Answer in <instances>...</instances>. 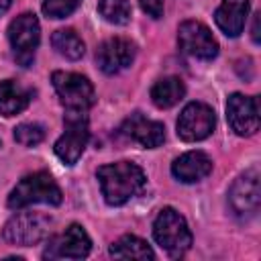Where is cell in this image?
Instances as JSON below:
<instances>
[{"instance_id": "cell-1", "label": "cell", "mask_w": 261, "mask_h": 261, "mask_svg": "<svg viewBox=\"0 0 261 261\" xmlns=\"http://www.w3.org/2000/svg\"><path fill=\"white\" fill-rule=\"evenodd\" d=\"M102 196L110 206H122L145 188V173L130 161H116L98 167L96 171Z\"/></svg>"}, {"instance_id": "cell-2", "label": "cell", "mask_w": 261, "mask_h": 261, "mask_svg": "<svg viewBox=\"0 0 261 261\" xmlns=\"http://www.w3.org/2000/svg\"><path fill=\"white\" fill-rule=\"evenodd\" d=\"M61 190L47 171H35L24 175L8 196V208L20 210L31 204H61Z\"/></svg>"}, {"instance_id": "cell-3", "label": "cell", "mask_w": 261, "mask_h": 261, "mask_svg": "<svg viewBox=\"0 0 261 261\" xmlns=\"http://www.w3.org/2000/svg\"><path fill=\"white\" fill-rule=\"evenodd\" d=\"M153 237L171 257H181L192 245V232L184 216L173 208H163L153 222Z\"/></svg>"}, {"instance_id": "cell-4", "label": "cell", "mask_w": 261, "mask_h": 261, "mask_svg": "<svg viewBox=\"0 0 261 261\" xmlns=\"http://www.w3.org/2000/svg\"><path fill=\"white\" fill-rule=\"evenodd\" d=\"M51 82L59 96V102L67 110L86 112L90 106H94L96 94H94V86L90 84L88 77L73 73V71H55L51 75Z\"/></svg>"}, {"instance_id": "cell-5", "label": "cell", "mask_w": 261, "mask_h": 261, "mask_svg": "<svg viewBox=\"0 0 261 261\" xmlns=\"http://www.w3.org/2000/svg\"><path fill=\"white\" fill-rule=\"evenodd\" d=\"M49 226L51 218L43 212H18L4 224L2 237L10 245L31 247L49 234Z\"/></svg>"}, {"instance_id": "cell-6", "label": "cell", "mask_w": 261, "mask_h": 261, "mask_svg": "<svg viewBox=\"0 0 261 261\" xmlns=\"http://www.w3.org/2000/svg\"><path fill=\"white\" fill-rule=\"evenodd\" d=\"M63 124H65V130L55 141L53 149L65 165H73L82 157V153L88 145V139H90L88 116H86V112L67 110L65 118H63Z\"/></svg>"}, {"instance_id": "cell-7", "label": "cell", "mask_w": 261, "mask_h": 261, "mask_svg": "<svg viewBox=\"0 0 261 261\" xmlns=\"http://www.w3.org/2000/svg\"><path fill=\"white\" fill-rule=\"evenodd\" d=\"M8 39H10L14 59L22 67H29L33 63V57H35V51L41 39V27H39L37 16L31 12L18 14L8 27Z\"/></svg>"}, {"instance_id": "cell-8", "label": "cell", "mask_w": 261, "mask_h": 261, "mask_svg": "<svg viewBox=\"0 0 261 261\" xmlns=\"http://www.w3.org/2000/svg\"><path fill=\"white\" fill-rule=\"evenodd\" d=\"M177 43L179 49L196 59H204L210 61L216 57L218 53V43L212 37L210 29L206 24H202L200 20H186L179 24L177 29Z\"/></svg>"}, {"instance_id": "cell-9", "label": "cell", "mask_w": 261, "mask_h": 261, "mask_svg": "<svg viewBox=\"0 0 261 261\" xmlns=\"http://www.w3.org/2000/svg\"><path fill=\"white\" fill-rule=\"evenodd\" d=\"M259 200H261L259 173L255 169L239 175L228 190V204L232 208V214L243 220L253 218L259 212Z\"/></svg>"}, {"instance_id": "cell-10", "label": "cell", "mask_w": 261, "mask_h": 261, "mask_svg": "<svg viewBox=\"0 0 261 261\" xmlns=\"http://www.w3.org/2000/svg\"><path fill=\"white\" fill-rule=\"evenodd\" d=\"M214 124H216V116L208 104L190 102L177 118V137L188 143L202 141L214 130Z\"/></svg>"}, {"instance_id": "cell-11", "label": "cell", "mask_w": 261, "mask_h": 261, "mask_svg": "<svg viewBox=\"0 0 261 261\" xmlns=\"http://www.w3.org/2000/svg\"><path fill=\"white\" fill-rule=\"evenodd\" d=\"M92 249L88 232L80 224H69L61 234L53 237L45 251L43 259H84Z\"/></svg>"}, {"instance_id": "cell-12", "label": "cell", "mask_w": 261, "mask_h": 261, "mask_svg": "<svg viewBox=\"0 0 261 261\" xmlns=\"http://www.w3.org/2000/svg\"><path fill=\"white\" fill-rule=\"evenodd\" d=\"M226 118L230 128L241 135L249 137L259 130V102L255 96L230 94L226 102Z\"/></svg>"}, {"instance_id": "cell-13", "label": "cell", "mask_w": 261, "mask_h": 261, "mask_svg": "<svg viewBox=\"0 0 261 261\" xmlns=\"http://www.w3.org/2000/svg\"><path fill=\"white\" fill-rule=\"evenodd\" d=\"M133 59H135V45L124 37L106 39L96 51L98 67L106 75H114L120 69L128 67L133 63Z\"/></svg>"}, {"instance_id": "cell-14", "label": "cell", "mask_w": 261, "mask_h": 261, "mask_svg": "<svg viewBox=\"0 0 261 261\" xmlns=\"http://www.w3.org/2000/svg\"><path fill=\"white\" fill-rule=\"evenodd\" d=\"M120 130L126 137H130L135 143H139L141 147H147V149H155V147L163 145V141H165V126L157 120L145 118L141 112L130 114L122 122Z\"/></svg>"}, {"instance_id": "cell-15", "label": "cell", "mask_w": 261, "mask_h": 261, "mask_svg": "<svg viewBox=\"0 0 261 261\" xmlns=\"http://www.w3.org/2000/svg\"><path fill=\"white\" fill-rule=\"evenodd\" d=\"M212 171V161L206 153L202 151H188L184 155H179L173 163H171V173L184 181V184H194L200 181L202 177H206Z\"/></svg>"}, {"instance_id": "cell-16", "label": "cell", "mask_w": 261, "mask_h": 261, "mask_svg": "<svg viewBox=\"0 0 261 261\" xmlns=\"http://www.w3.org/2000/svg\"><path fill=\"white\" fill-rule=\"evenodd\" d=\"M247 14H249V0H222V4L214 12V20L224 35L239 37L245 29Z\"/></svg>"}, {"instance_id": "cell-17", "label": "cell", "mask_w": 261, "mask_h": 261, "mask_svg": "<svg viewBox=\"0 0 261 261\" xmlns=\"http://www.w3.org/2000/svg\"><path fill=\"white\" fill-rule=\"evenodd\" d=\"M33 98V92L29 88H22L14 80L0 82V114L14 116L22 112Z\"/></svg>"}, {"instance_id": "cell-18", "label": "cell", "mask_w": 261, "mask_h": 261, "mask_svg": "<svg viewBox=\"0 0 261 261\" xmlns=\"http://www.w3.org/2000/svg\"><path fill=\"white\" fill-rule=\"evenodd\" d=\"M186 94V86L179 77H163L159 82H155V86L151 88V100L157 108H171L175 106Z\"/></svg>"}, {"instance_id": "cell-19", "label": "cell", "mask_w": 261, "mask_h": 261, "mask_svg": "<svg viewBox=\"0 0 261 261\" xmlns=\"http://www.w3.org/2000/svg\"><path fill=\"white\" fill-rule=\"evenodd\" d=\"M110 255L116 259H155L153 249L135 234H124L110 247Z\"/></svg>"}, {"instance_id": "cell-20", "label": "cell", "mask_w": 261, "mask_h": 261, "mask_svg": "<svg viewBox=\"0 0 261 261\" xmlns=\"http://www.w3.org/2000/svg\"><path fill=\"white\" fill-rule=\"evenodd\" d=\"M51 45L59 55H63L65 59H71V61L80 59L84 55V51H86L84 49V41L77 37V33L73 29L55 31L53 37H51Z\"/></svg>"}, {"instance_id": "cell-21", "label": "cell", "mask_w": 261, "mask_h": 261, "mask_svg": "<svg viewBox=\"0 0 261 261\" xmlns=\"http://www.w3.org/2000/svg\"><path fill=\"white\" fill-rule=\"evenodd\" d=\"M98 10L112 24H126L130 20V4H128V0H100Z\"/></svg>"}, {"instance_id": "cell-22", "label": "cell", "mask_w": 261, "mask_h": 261, "mask_svg": "<svg viewBox=\"0 0 261 261\" xmlns=\"http://www.w3.org/2000/svg\"><path fill=\"white\" fill-rule=\"evenodd\" d=\"M14 139H16V143H20L24 147H35L45 139V130H43L41 124L22 122V124H18L14 128Z\"/></svg>"}, {"instance_id": "cell-23", "label": "cell", "mask_w": 261, "mask_h": 261, "mask_svg": "<svg viewBox=\"0 0 261 261\" xmlns=\"http://www.w3.org/2000/svg\"><path fill=\"white\" fill-rule=\"evenodd\" d=\"M82 0H45L43 2V12L49 18H65L69 16Z\"/></svg>"}, {"instance_id": "cell-24", "label": "cell", "mask_w": 261, "mask_h": 261, "mask_svg": "<svg viewBox=\"0 0 261 261\" xmlns=\"http://www.w3.org/2000/svg\"><path fill=\"white\" fill-rule=\"evenodd\" d=\"M139 4L151 18H161L163 16V0H139Z\"/></svg>"}, {"instance_id": "cell-25", "label": "cell", "mask_w": 261, "mask_h": 261, "mask_svg": "<svg viewBox=\"0 0 261 261\" xmlns=\"http://www.w3.org/2000/svg\"><path fill=\"white\" fill-rule=\"evenodd\" d=\"M261 14H255V18H253V33H251V37H253V43H259V18Z\"/></svg>"}, {"instance_id": "cell-26", "label": "cell", "mask_w": 261, "mask_h": 261, "mask_svg": "<svg viewBox=\"0 0 261 261\" xmlns=\"http://www.w3.org/2000/svg\"><path fill=\"white\" fill-rule=\"evenodd\" d=\"M10 4H12V0H0V14H4L10 8Z\"/></svg>"}]
</instances>
